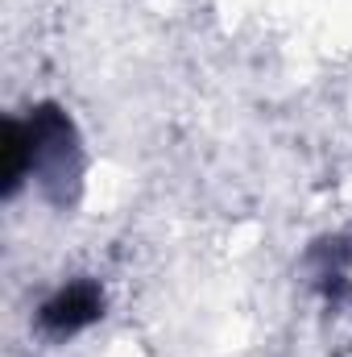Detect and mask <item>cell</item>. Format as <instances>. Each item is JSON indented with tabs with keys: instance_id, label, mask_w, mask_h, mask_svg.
<instances>
[{
	"instance_id": "cell-1",
	"label": "cell",
	"mask_w": 352,
	"mask_h": 357,
	"mask_svg": "<svg viewBox=\"0 0 352 357\" xmlns=\"http://www.w3.org/2000/svg\"><path fill=\"white\" fill-rule=\"evenodd\" d=\"M29 171L42 175L46 187L79 178V146H75V129L67 121V112H58L54 104H42L29 121Z\"/></svg>"
},
{
	"instance_id": "cell-2",
	"label": "cell",
	"mask_w": 352,
	"mask_h": 357,
	"mask_svg": "<svg viewBox=\"0 0 352 357\" xmlns=\"http://www.w3.org/2000/svg\"><path fill=\"white\" fill-rule=\"evenodd\" d=\"M99 316H104V291H99L95 282H71V287H63V291L50 295V299L42 303V312H38L42 328L54 333V337H71V333L95 324Z\"/></svg>"
},
{
	"instance_id": "cell-3",
	"label": "cell",
	"mask_w": 352,
	"mask_h": 357,
	"mask_svg": "<svg viewBox=\"0 0 352 357\" xmlns=\"http://www.w3.org/2000/svg\"><path fill=\"white\" fill-rule=\"evenodd\" d=\"M0 150H4V195H13V191L21 187L25 171H29V158H33V150H29V125L8 121Z\"/></svg>"
}]
</instances>
